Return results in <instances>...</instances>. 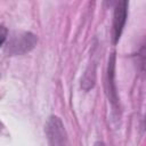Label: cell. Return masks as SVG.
Listing matches in <instances>:
<instances>
[{"mask_svg":"<svg viewBox=\"0 0 146 146\" xmlns=\"http://www.w3.org/2000/svg\"><path fill=\"white\" fill-rule=\"evenodd\" d=\"M46 133L49 146H71L67 132L58 116H50L46 124Z\"/></svg>","mask_w":146,"mask_h":146,"instance_id":"cell-1","label":"cell"},{"mask_svg":"<svg viewBox=\"0 0 146 146\" xmlns=\"http://www.w3.org/2000/svg\"><path fill=\"white\" fill-rule=\"evenodd\" d=\"M36 43V38L34 34L30 32L19 33L18 35H15L8 43V51L13 55H23L25 52H29L34 48Z\"/></svg>","mask_w":146,"mask_h":146,"instance_id":"cell-2","label":"cell"},{"mask_svg":"<svg viewBox=\"0 0 146 146\" xmlns=\"http://www.w3.org/2000/svg\"><path fill=\"white\" fill-rule=\"evenodd\" d=\"M128 15V2L121 1L117 2L114 8V15H113V40L114 43H116L122 34L125 21Z\"/></svg>","mask_w":146,"mask_h":146,"instance_id":"cell-3","label":"cell"},{"mask_svg":"<svg viewBox=\"0 0 146 146\" xmlns=\"http://www.w3.org/2000/svg\"><path fill=\"white\" fill-rule=\"evenodd\" d=\"M139 57H140V64L143 66V68L146 71V47H144L139 54Z\"/></svg>","mask_w":146,"mask_h":146,"instance_id":"cell-4","label":"cell"},{"mask_svg":"<svg viewBox=\"0 0 146 146\" xmlns=\"http://www.w3.org/2000/svg\"><path fill=\"white\" fill-rule=\"evenodd\" d=\"M6 36H7V31H6V29H5L3 26H1V44L5 43Z\"/></svg>","mask_w":146,"mask_h":146,"instance_id":"cell-5","label":"cell"},{"mask_svg":"<svg viewBox=\"0 0 146 146\" xmlns=\"http://www.w3.org/2000/svg\"><path fill=\"white\" fill-rule=\"evenodd\" d=\"M95 146H105V145H104L103 143H96V144H95Z\"/></svg>","mask_w":146,"mask_h":146,"instance_id":"cell-6","label":"cell"}]
</instances>
